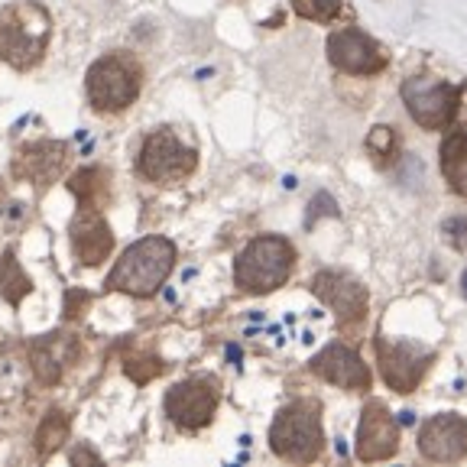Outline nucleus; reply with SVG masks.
Masks as SVG:
<instances>
[{
  "label": "nucleus",
  "instance_id": "1",
  "mask_svg": "<svg viewBox=\"0 0 467 467\" xmlns=\"http://www.w3.org/2000/svg\"><path fill=\"white\" fill-rule=\"evenodd\" d=\"M175 247L166 237H143L133 247L124 250V256L117 260L110 270L108 285L117 292H130V296H153L166 276L172 273Z\"/></svg>",
  "mask_w": 467,
  "mask_h": 467
},
{
  "label": "nucleus",
  "instance_id": "2",
  "mask_svg": "<svg viewBox=\"0 0 467 467\" xmlns=\"http://www.w3.org/2000/svg\"><path fill=\"white\" fill-rule=\"evenodd\" d=\"M49 43V14L39 4H16L0 16V56L14 68H29Z\"/></svg>",
  "mask_w": 467,
  "mask_h": 467
},
{
  "label": "nucleus",
  "instance_id": "3",
  "mask_svg": "<svg viewBox=\"0 0 467 467\" xmlns=\"http://www.w3.org/2000/svg\"><path fill=\"white\" fill-rule=\"evenodd\" d=\"M292 270V247L283 237H256L237 256L234 279L244 292H273L276 285L285 283Z\"/></svg>",
  "mask_w": 467,
  "mask_h": 467
},
{
  "label": "nucleus",
  "instance_id": "4",
  "mask_svg": "<svg viewBox=\"0 0 467 467\" xmlns=\"http://www.w3.org/2000/svg\"><path fill=\"white\" fill-rule=\"evenodd\" d=\"M270 448L279 458L312 461L321 451V406L315 400H299L285 406L270 429Z\"/></svg>",
  "mask_w": 467,
  "mask_h": 467
},
{
  "label": "nucleus",
  "instance_id": "5",
  "mask_svg": "<svg viewBox=\"0 0 467 467\" xmlns=\"http://www.w3.org/2000/svg\"><path fill=\"white\" fill-rule=\"evenodd\" d=\"M88 101L95 110H124L140 95V66L130 56H104L88 68Z\"/></svg>",
  "mask_w": 467,
  "mask_h": 467
},
{
  "label": "nucleus",
  "instance_id": "6",
  "mask_svg": "<svg viewBox=\"0 0 467 467\" xmlns=\"http://www.w3.org/2000/svg\"><path fill=\"white\" fill-rule=\"evenodd\" d=\"M195 162H198V156L192 146H185L172 130H156L140 146L137 169L150 182L172 185V182H182L185 175L195 172Z\"/></svg>",
  "mask_w": 467,
  "mask_h": 467
},
{
  "label": "nucleus",
  "instance_id": "7",
  "mask_svg": "<svg viewBox=\"0 0 467 467\" xmlns=\"http://www.w3.org/2000/svg\"><path fill=\"white\" fill-rule=\"evenodd\" d=\"M402 101L419 124L438 130V127L451 124L454 110H458V88L438 78H406L402 81Z\"/></svg>",
  "mask_w": 467,
  "mask_h": 467
},
{
  "label": "nucleus",
  "instance_id": "8",
  "mask_svg": "<svg viewBox=\"0 0 467 467\" xmlns=\"http://www.w3.org/2000/svg\"><path fill=\"white\" fill-rule=\"evenodd\" d=\"M214 409H218V383L208 377L182 379L166 393V416L179 429H202L212 422Z\"/></svg>",
  "mask_w": 467,
  "mask_h": 467
},
{
  "label": "nucleus",
  "instance_id": "9",
  "mask_svg": "<svg viewBox=\"0 0 467 467\" xmlns=\"http://www.w3.org/2000/svg\"><path fill=\"white\" fill-rule=\"evenodd\" d=\"M377 358L383 379L396 393H406L422 379L431 364V350L416 341H377Z\"/></svg>",
  "mask_w": 467,
  "mask_h": 467
},
{
  "label": "nucleus",
  "instance_id": "10",
  "mask_svg": "<svg viewBox=\"0 0 467 467\" xmlns=\"http://www.w3.org/2000/svg\"><path fill=\"white\" fill-rule=\"evenodd\" d=\"M328 58L331 66L350 75H377L387 68V56L377 49L373 39H367L358 29H341L328 36Z\"/></svg>",
  "mask_w": 467,
  "mask_h": 467
},
{
  "label": "nucleus",
  "instance_id": "11",
  "mask_svg": "<svg viewBox=\"0 0 467 467\" xmlns=\"http://www.w3.org/2000/svg\"><path fill=\"white\" fill-rule=\"evenodd\" d=\"M396 445H400V425H396V419L379 402H367L358 425V458L360 461L393 458Z\"/></svg>",
  "mask_w": 467,
  "mask_h": 467
},
{
  "label": "nucleus",
  "instance_id": "12",
  "mask_svg": "<svg viewBox=\"0 0 467 467\" xmlns=\"http://www.w3.org/2000/svg\"><path fill=\"white\" fill-rule=\"evenodd\" d=\"M419 448L425 458L438 461V464L461 461L467 454V419L451 416V412L429 419L422 435H419Z\"/></svg>",
  "mask_w": 467,
  "mask_h": 467
},
{
  "label": "nucleus",
  "instance_id": "13",
  "mask_svg": "<svg viewBox=\"0 0 467 467\" xmlns=\"http://www.w3.org/2000/svg\"><path fill=\"white\" fill-rule=\"evenodd\" d=\"M312 285H315V296L337 312L341 328H348V325H360V321H364L367 292L360 289V283L341 276V273H318Z\"/></svg>",
  "mask_w": 467,
  "mask_h": 467
},
{
  "label": "nucleus",
  "instance_id": "14",
  "mask_svg": "<svg viewBox=\"0 0 467 467\" xmlns=\"http://www.w3.org/2000/svg\"><path fill=\"white\" fill-rule=\"evenodd\" d=\"M312 370L318 373L321 379H328V383H335V387H341V389L370 387L367 364L350 348H344V344H328V348L312 360Z\"/></svg>",
  "mask_w": 467,
  "mask_h": 467
},
{
  "label": "nucleus",
  "instance_id": "15",
  "mask_svg": "<svg viewBox=\"0 0 467 467\" xmlns=\"http://www.w3.org/2000/svg\"><path fill=\"white\" fill-rule=\"evenodd\" d=\"M72 247L75 256L88 266L108 260V254L114 250V234L104 224V218L95 208H81L72 221Z\"/></svg>",
  "mask_w": 467,
  "mask_h": 467
},
{
  "label": "nucleus",
  "instance_id": "16",
  "mask_svg": "<svg viewBox=\"0 0 467 467\" xmlns=\"http://www.w3.org/2000/svg\"><path fill=\"white\" fill-rule=\"evenodd\" d=\"M29 354H33V370H36L39 383L52 387V383L62 379L66 367L75 360L78 344H75L72 335H46V337H36V341H33Z\"/></svg>",
  "mask_w": 467,
  "mask_h": 467
},
{
  "label": "nucleus",
  "instance_id": "17",
  "mask_svg": "<svg viewBox=\"0 0 467 467\" xmlns=\"http://www.w3.org/2000/svg\"><path fill=\"white\" fill-rule=\"evenodd\" d=\"M62 162H66V143L43 140V143L26 146V150L16 156V172L33 179V182H49Z\"/></svg>",
  "mask_w": 467,
  "mask_h": 467
},
{
  "label": "nucleus",
  "instance_id": "18",
  "mask_svg": "<svg viewBox=\"0 0 467 467\" xmlns=\"http://www.w3.org/2000/svg\"><path fill=\"white\" fill-rule=\"evenodd\" d=\"M29 289H33V283H29V276L20 270L16 256L14 254L0 256V296H4L10 306H20Z\"/></svg>",
  "mask_w": 467,
  "mask_h": 467
},
{
  "label": "nucleus",
  "instance_id": "19",
  "mask_svg": "<svg viewBox=\"0 0 467 467\" xmlns=\"http://www.w3.org/2000/svg\"><path fill=\"white\" fill-rule=\"evenodd\" d=\"M441 166H445L448 182L454 192L467 195V137H451L441 150Z\"/></svg>",
  "mask_w": 467,
  "mask_h": 467
},
{
  "label": "nucleus",
  "instance_id": "20",
  "mask_svg": "<svg viewBox=\"0 0 467 467\" xmlns=\"http://www.w3.org/2000/svg\"><path fill=\"white\" fill-rule=\"evenodd\" d=\"M66 435H68V419L62 416V412H49V416L43 419V425H39V431H36V448H39V454H49V451H56L62 441H66Z\"/></svg>",
  "mask_w": 467,
  "mask_h": 467
},
{
  "label": "nucleus",
  "instance_id": "21",
  "mask_svg": "<svg viewBox=\"0 0 467 467\" xmlns=\"http://www.w3.org/2000/svg\"><path fill=\"white\" fill-rule=\"evenodd\" d=\"M98 179H104L101 169H81V172L72 175V182H68V189L81 198V204H85V208H91V198H95V192L104 189Z\"/></svg>",
  "mask_w": 467,
  "mask_h": 467
},
{
  "label": "nucleus",
  "instance_id": "22",
  "mask_svg": "<svg viewBox=\"0 0 467 467\" xmlns=\"http://www.w3.org/2000/svg\"><path fill=\"white\" fill-rule=\"evenodd\" d=\"M341 7V0H292V10L306 20H331Z\"/></svg>",
  "mask_w": 467,
  "mask_h": 467
},
{
  "label": "nucleus",
  "instance_id": "23",
  "mask_svg": "<svg viewBox=\"0 0 467 467\" xmlns=\"http://www.w3.org/2000/svg\"><path fill=\"white\" fill-rule=\"evenodd\" d=\"M393 146V133H389V127H373L370 133V150H389Z\"/></svg>",
  "mask_w": 467,
  "mask_h": 467
},
{
  "label": "nucleus",
  "instance_id": "24",
  "mask_svg": "<svg viewBox=\"0 0 467 467\" xmlns=\"http://www.w3.org/2000/svg\"><path fill=\"white\" fill-rule=\"evenodd\" d=\"M312 208H315V212L312 214H308V224H312V221L315 218H318V214H335V202H331V198L328 195H325V192H321V195H315V202H312Z\"/></svg>",
  "mask_w": 467,
  "mask_h": 467
},
{
  "label": "nucleus",
  "instance_id": "25",
  "mask_svg": "<svg viewBox=\"0 0 467 467\" xmlns=\"http://www.w3.org/2000/svg\"><path fill=\"white\" fill-rule=\"evenodd\" d=\"M72 461H98V458H95V454H88V451H75Z\"/></svg>",
  "mask_w": 467,
  "mask_h": 467
},
{
  "label": "nucleus",
  "instance_id": "26",
  "mask_svg": "<svg viewBox=\"0 0 467 467\" xmlns=\"http://www.w3.org/2000/svg\"><path fill=\"white\" fill-rule=\"evenodd\" d=\"M400 422H402V425H412V422H416V416H412V412H402Z\"/></svg>",
  "mask_w": 467,
  "mask_h": 467
},
{
  "label": "nucleus",
  "instance_id": "27",
  "mask_svg": "<svg viewBox=\"0 0 467 467\" xmlns=\"http://www.w3.org/2000/svg\"><path fill=\"white\" fill-rule=\"evenodd\" d=\"M461 289H464V296H467V270H464V276H461Z\"/></svg>",
  "mask_w": 467,
  "mask_h": 467
}]
</instances>
